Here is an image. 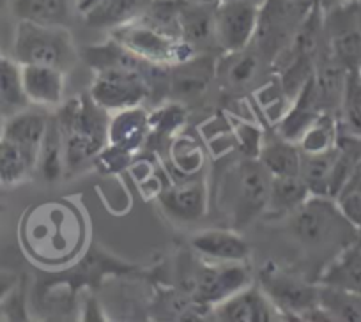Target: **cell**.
Segmentation results:
<instances>
[{
    "label": "cell",
    "mask_w": 361,
    "mask_h": 322,
    "mask_svg": "<svg viewBox=\"0 0 361 322\" xmlns=\"http://www.w3.org/2000/svg\"><path fill=\"white\" fill-rule=\"evenodd\" d=\"M342 120L340 126L345 128L347 133L361 137V82L356 71H349L345 82V91L342 98Z\"/></svg>",
    "instance_id": "obj_32"
},
{
    "label": "cell",
    "mask_w": 361,
    "mask_h": 322,
    "mask_svg": "<svg viewBox=\"0 0 361 322\" xmlns=\"http://www.w3.org/2000/svg\"><path fill=\"white\" fill-rule=\"evenodd\" d=\"M22 87V66L0 54V113H11L27 109Z\"/></svg>",
    "instance_id": "obj_26"
},
{
    "label": "cell",
    "mask_w": 361,
    "mask_h": 322,
    "mask_svg": "<svg viewBox=\"0 0 361 322\" xmlns=\"http://www.w3.org/2000/svg\"><path fill=\"white\" fill-rule=\"evenodd\" d=\"M36 168L32 159L13 142L0 138V185L15 186L29 178Z\"/></svg>",
    "instance_id": "obj_28"
},
{
    "label": "cell",
    "mask_w": 361,
    "mask_h": 322,
    "mask_svg": "<svg viewBox=\"0 0 361 322\" xmlns=\"http://www.w3.org/2000/svg\"><path fill=\"white\" fill-rule=\"evenodd\" d=\"M260 75L259 51H250V47L241 51L225 54L220 62H216V76L221 80L224 87L231 91L250 89Z\"/></svg>",
    "instance_id": "obj_20"
},
{
    "label": "cell",
    "mask_w": 361,
    "mask_h": 322,
    "mask_svg": "<svg viewBox=\"0 0 361 322\" xmlns=\"http://www.w3.org/2000/svg\"><path fill=\"white\" fill-rule=\"evenodd\" d=\"M262 290L282 315L303 317L305 311L319 304V287L303 282L298 276L279 269H264L260 273Z\"/></svg>",
    "instance_id": "obj_10"
},
{
    "label": "cell",
    "mask_w": 361,
    "mask_h": 322,
    "mask_svg": "<svg viewBox=\"0 0 361 322\" xmlns=\"http://www.w3.org/2000/svg\"><path fill=\"white\" fill-rule=\"evenodd\" d=\"M62 135L64 165L69 171H80L94 161L109 145V112L99 109L90 96H82L66 103L57 116Z\"/></svg>",
    "instance_id": "obj_2"
},
{
    "label": "cell",
    "mask_w": 361,
    "mask_h": 322,
    "mask_svg": "<svg viewBox=\"0 0 361 322\" xmlns=\"http://www.w3.org/2000/svg\"><path fill=\"white\" fill-rule=\"evenodd\" d=\"M342 2H347V0H319V4L322 6V9L324 8H328V6H338V4H342Z\"/></svg>",
    "instance_id": "obj_36"
},
{
    "label": "cell",
    "mask_w": 361,
    "mask_h": 322,
    "mask_svg": "<svg viewBox=\"0 0 361 322\" xmlns=\"http://www.w3.org/2000/svg\"><path fill=\"white\" fill-rule=\"evenodd\" d=\"M260 6L250 0H220L214 6V41L224 54L252 47Z\"/></svg>",
    "instance_id": "obj_8"
},
{
    "label": "cell",
    "mask_w": 361,
    "mask_h": 322,
    "mask_svg": "<svg viewBox=\"0 0 361 322\" xmlns=\"http://www.w3.org/2000/svg\"><path fill=\"white\" fill-rule=\"evenodd\" d=\"M317 2V0H315ZM315 2L307 0H266L260 6L253 43L260 54H280Z\"/></svg>",
    "instance_id": "obj_6"
},
{
    "label": "cell",
    "mask_w": 361,
    "mask_h": 322,
    "mask_svg": "<svg viewBox=\"0 0 361 322\" xmlns=\"http://www.w3.org/2000/svg\"><path fill=\"white\" fill-rule=\"evenodd\" d=\"M22 87L29 105L41 106V109L61 106L66 89L64 71L51 66L23 64Z\"/></svg>",
    "instance_id": "obj_13"
},
{
    "label": "cell",
    "mask_w": 361,
    "mask_h": 322,
    "mask_svg": "<svg viewBox=\"0 0 361 322\" xmlns=\"http://www.w3.org/2000/svg\"><path fill=\"white\" fill-rule=\"evenodd\" d=\"M159 204L173 220L197 221L207 213V188L199 179H183L159 193Z\"/></svg>",
    "instance_id": "obj_12"
},
{
    "label": "cell",
    "mask_w": 361,
    "mask_h": 322,
    "mask_svg": "<svg viewBox=\"0 0 361 322\" xmlns=\"http://www.w3.org/2000/svg\"><path fill=\"white\" fill-rule=\"evenodd\" d=\"M319 303L329 311L333 321L361 322V296L333 287L319 285Z\"/></svg>",
    "instance_id": "obj_30"
},
{
    "label": "cell",
    "mask_w": 361,
    "mask_h": 322,
    "mask_svg": "<svg viewBox=\"0 0 361 322\" xmlns=\"http://www.w3.org/2000/svg\"><path fill=\"white\" fill-rule=\"evenodd\" d=\"M48 120L50 117L39 110H18L6 117L4 138L18 145L34 163H37V154L47 135Z\"/></svg>",
    "instance_id": "obj_17"
},
{
    "label": "cell",
    "mask_w": 361,
    "mask_h": 322,
    "mask_svg": "<svg viewBox=\"0 0 361 322\" xmlns=\"http://www.w3.org/2000/svg\"><path fill=\"white\" fill-rule=\"evenodd\" d=\"M192 248L209 262H246L250 247L234 228H209L192 237Z\"/></svg>",
    "instance_id": "obj_15"
},
{
    "label": "cell",
    "mask_w": 361,
    "mask_h": 322,
    "mask_svg": "<svg viewBox=\"0 0 361 322\" xmlns=\"http://www.w3.org/2000/svg\"><path fill=\"white\" fill-rule=\"evenodd\" d=\"M287 228L308 255L328 257V262L360 241V230L329 197H308L289 214Z\"/></svg>",
    "instance_id": "obj_1"
},
{
    "label": "cell",
    "mask_w": 361,
    "mask_h": 322,
    "mask_svg": "<svg viewBox=\"0 0 361 322\" xmlns=\"http://www.w3.org/2000/svg\"><path fill=\"white\" fill-rule=\"evenodd\" d=\"M319 285L347 290L361 296V244L360 241L333 257L319 276Z\"/></svg>",
    "instance_id": "obj_18"
},
{
    "label": "cell",
    "mask_w": 361,
    "mask_h": 322,
    "mask_svg": "<svg viewBox=\"0 0 361 322\" xmlns=\"http://www.w3.org/2000/svg\"><path fill=\"white\" fill-rule=\"evenodd\" d=\"M248 285L252 273L246 262H207L193 276L192 297L199 304L216 306Z\"/></svg>",
    "instance_id": "obj_9"
},
{
    "label": "cell",
    "mask_w": 361,
    "mask_h": 322,
    "mask_svg": "<svg viewBox=\"0 0 361 322\" xmlns=\"http://www.w3.org/2000/svg\"><path fill=\"white\" fill-rule=\"evenodd\" d=\"M185 123V112L179 105L172 103L169 106H163L158 112L149 116V126H151V133L149 135H166V131H173Z\"/></svg>",
    "instance_id": "obj_33"
},
{
    "label": "cell",
    "mask_w": 361,
    "mask_h": 322,
    "mask_svg": "<svg viewBox=\"0 0 361 322\" xmlns=\"http://www.w3.org/2000/svg\"><path fill=\"white\" fill-rule=\"evenodd\" d=\"M102 2H103V0H75V8H76V11L80 13V15L85 16V15H89L92 9L98 8Z\"/></svg>",
    "instance_id": "obj_35"
},
{
    "label": "cell",
    "mask_w": 361,
    "mask_h": 322,
    "mask_svg": "<svg viewBox=\"0 0 361 322\" xmlns=\"http://www.w3.org/2000/svg\"><path fill=\"white\" fill-rule=\"evenodd\" d=\"M250 2H253V4H257V6H262L266 0H250Z\"/></svg>",
    "instance_id": "obj_39"
},
{
    "label": "cell",
    "mask_w": 361,
    "mask_h": 322,
    "mask_svg": "<svg viewBox=\"0 0 361 322\" xmlns=\"http://www.w3.org/2000/svg\"><path fill=\"white\" fill-rule=\"evenodd\" d=\"M356 75H357V78H360V82H361V66L356 69Z\"/></svg>",
    "instance_id": "obj_40"
},
{
    "label": "cell",
    "mask_w": 361,
    "mask_h": 322,
    "mask_svg": "<svg viewBox=\"0 0 361 322\" xmlns=\"http://www.w3.org/2000/svg\"><path fill=\"white\" fill-rule=\"evenodd\" d=\"M20 283V276L11 269H0V301Z\"/></svg>",
    "instance_id": "obj_34"
},
{
    "label": "cell",
    "mask_w": 361,
    "mask_h": 322,
    "mask_svg": "<svg viewBox=\"0 0 361 322\" xmlns=\"http://www.w3.org/2000/svg\"><path fill=\"white\" fill-rule=\"evenodd\" d=\"M112 39L144 61L169 68L197 55L190 43L166 36L138 18L112 29Z\"/></svg>",
    "instance_id": "obj_5"
},
{
    "label": "cell",
    "mask_w": 361,
    "mask_h": 322,
    "mask_svg": "<svg viewBox=\"0 0 361 322\" xmlns=\"http://www.w3.org/2000/svg\"><path fill=\"white\" fill-rule=\"evenodd\" d=\"M307 2H315V0H307Z\"/></svg>",
    "instance_id": "obj_41"
},
{
    "label": "cell",
    "mask_w": 361,
    "mask_h": 322,
    "mask_svg": "<svg viewBox=\"0 0 361 322\" xmlns=\"http://www.w3.org/2000/svg\"><path fill=\"white\" fill-rule=\"evenodd\" d=\"M338 149H331L322 154H305L301 152L300 178L307 185L308 192L314 197H329L331 199V178Z\"/></svg>",
    "instance_id": "obj_22"
},
{
    "label": "cell",
    "mask_w": 361,
    "mask_h": 322,
    "mask_svg": "<svg viewBox=\"0 0 361 322\" xmlns=\"http://www.w3.org/2000/svg\"><path fill=\"white\" fill-rule=\"evenodd\" d=\"M90 85V99L112 113L117 110L138 106L151 96L152 87L142 73L123 68H103L94 71Z\"/></svg>",
    "instance_id": "obj_7"
},
{
    "label": "cell",
    "mask_w": 361,
    "mask_h": 322,
    "mask_svg": "<svg viewBox=\"0 0 361 322\" xmlns=\"http://www.w3.org/2000/svg\"><path fill=\"white\" fill-rule=\"evenodd\" d=\"M340 120L331 112H321L300 138V149L305 154H322L336 147Z\"/></svg>",
    "instance_id": "obj_27"
},
{
    "label": "cell",
    "mask_w": 361,
    "mask_h": 322,
    "mask_svg": "<svg viewBox=\"0 0 361 322\" xmlns=\"http://www.w3.org/2000/svg\"><path fill=\"white\" fill-rule=\"evenodd\" d=\"M188 2H195V4H218L220 0H188Z\"/></svg>",
    "instance_id": "obj_37"
},
{
    "label": "cell",
    "mask_w": 361,
    "mask_h": 322,
    "mask_svg": "<svg viewBox=\"0 0 361 322\" xmlns=\"http://www.w3.org/2000/svg\"><path fill=\"white\" fill-rule=\"evenodd\" d=\"M11 11L18 22L64 27L69 18L68 0H11Z\"/></svg>",
    "instance_id": "obj_24"
},
{
    "label": "cell",
    "mask_w": 361,
    "mask_h": 322,
    "mask_svg": "<svg viewBox=\"0 0 361 322\" xmlns=\"http://www.w3.org/2000/svg\"><path fill=\"white\" fill-rule=\"evenodd\" d=\"M260 163L264 165L271 178H289L300 175L301 167V149L294 142L280 137L279 140L266 142L260 145L259 156Z\"/></svg>",
    "instance_id": "obj_21"
},
{
    "label": "cell",
    "mask_w": 361,
    "mask_h": 322,
    "mask_svg": "<svg viewBox=\"0 0 361 322\" xmlns=\"http://www.w3.org/2000/svg\"><path fill=\"white\" fill-rule=\"evenodd\" d=\"M4 123H6L4 113H0V138L4 137Z\"/></svg>",
    "instance_id": "obj_38"
},
{
    "label": "cell",
    "mask_w": 361,
    "mask_h": 322,
    "mask_svg": "<svg viewBox=\"0 0 361 322\" xmlns=\"http://www.w3.org/2000/svg\"><path fill=\"white\" fill-rule=\"evenodd\" d=\"M62 165H64L62 135L61 130H59L57 117H50L47 135H44L39 154H37L36 167L41 168V174H43L48 181H55V179L61 175Z\"/></svg>",
    "instance_id": "obj_29"
},
{
    "label": "cell",
    "mask_w": 361,
    "mask_h": 322,
    "mask_svg": "<svg viewBox=\"0 0 361 322\" xmlns=\"http://www.w3.org/2000/svg\"><path fill=\"white\" fill-rule=\"evenodd\" d=\"M213 308L218 321L225 322H273L282 318V311L273 304L262 287L248 285Z\"/></svg>",
    "instance_id": "obj_11"
},
{
    "label": "cell",
    "mask_w": 361,
    "mask_h": 322,
    "mask_svg": "<svg viewBox=\"0 0 361 322\" xmlns=\"http://www.w3.org/2000/svg\"><path fill=\"white\" fill-rule=\"evenodd\" d=\"M271 175L257 158H246L228 167L221 175L220 204L234 230L252 223L266 213Z\"/></svg>",
    "instance_id": "obj_3"
},
{
    "label": "cell",
    "mask_w": 361,
    "mask_h": 322,
    "mask_svg": "<svg viewBox=\"0 0 361 322\" xmlns=\"http://www.w3.org/2000/svg\"><path fill=\"white\" fill-rule=\"evenodd\" d=\"M149 133V113L140 105L117 110L109 117V145L128 154L138 151L147 142Z\"/></svg>",
    "instance_id": "obj_16"
},
{
    "label": "cell",
    "mask_w": 361,
    "mask_h": 322,
    "mask_svg": "<svg viewBox=\"0 0 361 322\" xmlns=\"http://www.w3.org/2000/svg\"><path fill=\"white\" fill-rule=\"evenodd\" d=\"M13 58L22 66H51L66 71L76 62V48L66 27L18 22L13 41Z\"/></svg>",
    "instance_id": "obj_4"
},
{
    "label": "cell",
    "mask_w": 361,
    "mask_h": 322,
    "mask_svg": "<svg viewBox=\"0 0 361 322\" xmlns=\"http://www.w3.org/2000/svg\"><path fill=\"white\" fill-rule=\"evenodd\" d=\"M169 152L173 168L185 179H190V175H195L202 168L204 152L190 135H177L170 144Z\"/></svg>",
    "instance_id": "obj_31"
},
{
    "label": "cell",
    "mask_w": 361,
    "mask_h": 322,
    "mask_svg": "<svg viewBox=\"0 0 361 322\" xmlns=\"http://www.w3.org/2000/svg\"><path fill=\"white\" fill-rule=\"evenodd\" d=\"M214 6L195 4L188 0H179V34L180 39L193 48L214 43Z\"/></svg>",
    "instance_id": "obj_19"
},
{
    "label": "cell",
    "mask_w": 361,
    "mask_h": 322,
    "mask_svg": "<svg viewBox=\"0 0 361 322\" xmlns=\"http://www.w3.org/2000/svg\"><path fill=\"white\" fill-rule=\"evenodd\" d=\"M310 197L307 185L300 175L289 178H271L269 200L266 213L290 214Z\"/></svg>",
    "instance_id": "obj_25"
},
{
    "label": "cell",
    "mask_w": 361,
    "mask_h": 322,
    "mask_svg": "<svg viewBox=\"0 0 361 322\" xmlns=\"http://www.w3.org/2000/svg\"><path fill=\"white\" fill-rule=\"evenodd\" d=\"M151 0H103L96 9L85 15L87 25L96 29H116L123 23L137 20Z\"/></svg>",
    "instance_id": "obj_23"
},
{
    "label": "cell",
    "mask_w": 361,
    "mask_h": 322,
    "mask_svg": "<svg viewBox=\"0 0 361 322\" xmlns=\"http://www.w3.org/2000/svg\"><path fill=\"white\" fill-rule=\"evenodd\" d=\"M216 76V64L207 57L193 55L188 61L172 66L169 89L177 101H193L204 96Z\"/></svg>",
    "instance_id": "obj_14"
}]
</instances>
